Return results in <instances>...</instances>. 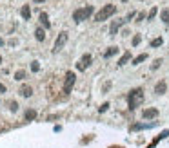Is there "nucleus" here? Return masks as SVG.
Masks as SVG:
<instances>
[{"label": "nucleus", "instance_id": "aec40b11", "mask_svg": "<svg viewBox=\"0 0 169 148\" xmlns=\"http://www.w3.org/2000/svg\"><path fill=\"white\" fill-rule=\"evenodd\" d=\"M24 78H25V71H16V72H15V80L22 81Z\"/></svg>", "mask_w": 169, "mask_h": 148}, {"label": "nucleus", "instance_id": "20e7f679", "mask_svg": "<svg viewBox=\"0 0 169 148\" xmlns=\"http://www.w3.org/2000/svg\"><path fill=\"white\" fill-rule=\"evenodd\" d=\"M67 38H69V34L66 33V31H62L58 36H56V40H55V47H53V52H58V51H62L64 49V45L67 43Z\"/></svg>", "mask_w": 169, "mask_h": 148}, {"label": "nucleus", "instance_id": "423d86ee", "mask_svg": "<svg viewBox=\"0 0 169 148\" xmlns=\"http://www.w3.org/2000/svg\"><path fill=\"white\" fill-rule=\"evenodd\" d=\"M91 60H93V56L86 52V54L82 56V60L78 61V65H76V69H78V71H84L86 67H89V65H91Z\"/></svg>", "mask_w": 169, "mask_h": 148}, {"label": "nucleus", "instance_id": "dca6fc26", "mask_svg": "<svg viewBox=\"0 0 169 148\" xmlns=\"http://www.w3.org/2000/svg\"><path fill=\"white\" fill-rule=\"evenodd\" d=\"M35 38H36L38 42H44V40H46V34H44V29H42V27H38V29L35 31Z\"/></svg>", "mask_w": 169, "mask_h": 148}, {"label": "nucleus", "instance_id": "bb28decb", "mask_svg": "<svg viewBox=\"0 0 169 148\" xmlns=\"http://www.w3.org/2000/svg\"><path fill=\"white\" fill-rule=\"evenodd\" d=\"M140 42H142V36H140V34H137V36H135V38H133V45H135V47H137V45H138V43H140Z\"/></svg>", "mask_w": 169, "mask_h": 148}, {"label": "nucleus", "instance_id": "f3484780", "mask_svg": "<svg viewBox=\"0 0 169 148\" xmlns=\"http://www.w3.org/2000/svg\"><path fill=\"white\" fill-rule=\"evenodd\" d=\"M160 18H162V22L166 25H169V9H162L160 11Z\"/></svg>", "mask_w": 169, "mask_h": 148}, {"label": "nucleus", "instance_id": "39448f33", "mask_svg": "<svg viewBox=\"0 0 169 148\" xmlns=\"http://www.w3.org/2000/svg\"><path fill=\"white\" fill-rule=\"evenodd\" d=\"M75 80H76L75 72H73V71H67V72H66V81H64V92H66V94L71 92V89H73V85H75Z\"/></svg>", "mask_w": 169, "mask_h": 148}, {"label": "nucleus", "instance_id": "f8f14e48", "mask_svg": "<svg viewBox=\"0 0 169 148\" xmlns=\"http://www.w3.org/2000/svg\"><path fill=\"white\" fill-rule=\"evenodd\" d=\"M167 136H169V128H167V130H164V132H160V136H158V137H155V139H153V143H151V145H149V146H147V148H153V146H155V145H157V143H158V141H162V139H166Z\"/></svg>", "mask_w": 169, "mask_h": 148}, {"label": "nucleus", "instance_id": "72a5a7b5", "mask_svg": "<svg viewBox=\"0 0 169 148\" xmlns=\"http://www.w3.org/2000/svg\"><path fill=\"white\" fill-rule=\"evenodd\" d=\"M124 2H127V0H124Z\"/></svg>", "mask_w": 169, "mask_h": 148}, {"label": "nucleus", "instance_id": "4468645a", "mask_svg": "<svg viewBox=\"0 0 169 148\" xmlns=\"http://www.w3.org/2000/svg\"><path fill=\"white\" fill-rule=\"evenodd\" d=\"M129 60H131V52H129V51H126V52L122 54V58L118 60V67H122V65H126V63H127Z\"/></svg>", "mask_w": 169, "mask_h": 148}, {"label": "nucleus", "instance_id": "9d476101", "mask_svg": "<svg viewBox=\"0 0 169 148\" xmlns=\"http://www.w3.org/2000/svg\"><path fill=\"white\" fill-rule=\"evenodd\" d=\"M166 90H167V83H166L164 80H162V81H158V83L155 85V92H157L158 96H160V94H164Z\"/></svg>", "mask_w": 169, "mask_h": 148}, {"label": "nucleus", "instance_id": "6e6552de", "mask_svg": "<svg viewBox=\"0 0 169 148\" xmlns=\"http://www.w3.org/2000/svg\"><path fill=\"white\" fill-rule=\"evenodd\" d=\"M124 24H126V20H122V18H120V20H115V22L111 24V27H109V34H111V36H115V34L118 33V29H120Z\"/></svg>", "mask_w": 169, "mask_h": 148}, {"label": "nucleus", "instance_id": "473e14b6", "mask_svg": "<svg viewBox=\"0 0 169 148\" xmlns=\"http://www.w3.org/2000/svg\"><path fill=\"white\" fill-rule=\"evenodd\" d=\"M0 63H2V56H0Z\"/></svg>", "mask_w": 169, "mask_h": 148}, {"label": "nucleus", "instance_id": "2f4dec72", "mask_svg": "<svg viewBox=\"0 0 169 148\" xmlns=\"http://www.w3.org/2000/svg\"><path fill=\"white\" fill-rule=\"evenodd\" d=\"M0 45H4V40H2V38H0Z\"/></svg>", "mask_w": 169, "mask_h": 148}, {"label": "nucleus", "instance_id": "393cba45", "mask_svg": "<svg viewBox=\"0 0 169 148\" xmlns=\"http://www.w3.org/2000/svg\"><path fill=\"white\" fill-rule=\"evenodd\" d=\"M157 11H158V9H157V7H153V9L149 11V14H147V20H153V18L157 16Z\"/></svg>", "mask_w": 169, "mask_h": 148}, {"label": "nucleus", "instance_id": "7c9ffc66", "mask_svg": "<svg viewBox=\"0 0 169 148\" xmlns=\"http://www.w3.org/2000/svg\"><path fill=\"white\" fill-rule=\"evenodd\" d=\"M5 90H7V89H5V85H4V83H0V92H5Z\"/></svg>", "mask_w": 169, "mask_h": 148}, {"label": "nucleus", "instance_id": "a878e982", "mask_svg": "<svg viewBox=\"0 0 169 148\" xmlns=\"http://www.w3.org/2000/svg\"><path fill=\"white\" fill-rule=\"evenodd\" d=\"M38 69H40L38 61H31V71H33V72H38Z\"/></svg>", "mask_w": 169, "mask_h": 148}, {"label": "nucleus", "instance_id": "412c9836", "mask_svg": "<svg viewBox=\"0 0 169 148\" xmlns=\"http://www.w3.org/2000/svg\"><path fill=\"white\" fill-rule=\"evenodd\" d=\"M162 43H164V40H162V38H155V40L151 42V47H160Z\"/></svg>", "mask_w": 169, "mask_h": 148}, {"label": "nucleus", "instance_id": "a211bd4d", "mask_svg": "<svg viewBox=\"0 0 169 148\" xmlns=\"http://www.w3.org/2000/svg\"><path fill=\"white\" fill-rule=\"evenodd\" d=\"M118 52V47H109L106 52H104V58H111V56H115Z\"/></svg>", "mask_w": 169, "mask_h": 148}, {"label": "nucleus", "instance_id": "c756f323", "mask_svg": "<svg viewBox=\"0 0 169 148\" xmlns=\"http://www.w3.org/2000/svg\"><path fill=\"white\" fill-rule=\"evenodd\" d=\"M144 18H146V14H144V13H140V14H138V20H137V22H142Z\"/></svg>", "mask_w": 169, "mask_h": 148}, {"label": "nucleus", "instance_id": "ddd939ff", "mask_svg": "<svg viewBox=\"0 0 169 148\" xmlns=\"http://www.w3.org/2000/svg\"><path fill=\"white\" fill-rule=\"evenodd\" d=\"M20 14H22V18H24V20H29V18H31V9H29V5H22Z\"/></svg>", "mask_w": 169, "mask_h": 148}, {"label": "nucleus", "instance_id": "2eb2a0df", "mask_svg": "<svg viewBox=\"0 0 169 148\" xmlns=\"http://www.w3.org/2000/svg\"><path fill=\"white\" fill-rule=\"evenodd\" d=\"M40 22L44 24V27H46V29H49V27H51V24H49V20H47V13H44V11L40 13Z\"/></svg>", "mask_w": 169, "mask_h": 148}, {"label": "nucleus", "instance_id": "1a4fd4ad", "mask_svg": "<svg viewBox=\"0 0 169 148\" xmlns=\"http://www.w3.org/2000/svg\"><path fill=\"white\" fill-rule=\"evenodd\" d=\"M142 116H144V119H155L158 116V109H146L142 112Z\"/></svg>", "mask_w": 169, "mask_h": 148}, {"label": "nucleus", "instance_id": "cd10ccee", "mask_svg": "<svg viewBox=\"0 0 169 148\" xmlns=\"http://www.w3.org/2000/svg\"><path fill=\"white\" fill-rule=\"evenodd\" d=\"M109 109V103H104V105H100V109H98V112H106Z\"/></svg>", "mask_w": 169, "mask_h": 148}, {"label": "nucleus", "instance_id": "4be33fe9", "mask_svg": "<svg viewBox=\"0 0 169 148\" xmlns=\"http://www.w3.org/2000/svg\"><path fill=\"white\" fill-rule=\"evenodd\" d=\"M160 65H162V58H157V60L153 61V65H151V69H153V71H157V69H158Z\"/></svg>", "mask_w": 169, "mask_h": 148}, {"label": "nucleus", "instance_id": "0eeeda50", "mask_svg": "<svg viewBox=\"0 0 169 148\" xmlns=\"http://www.w3.org/2000/svg\"><path fill=\"white\" fill-rule=\"evenodd\" d=\"M158 123L157 121H153V123H135V125H131L129 127V130L131 132H135V130H144V128H153V127H157Z\"/></svg>", "mask_w": 169, "mask_h": 148}, {"label": "nucleus", "instance_id": "7ed1b4c3", "mask_svg": "<svg viewBox=\"0 0 169 148\" xmlns=\"http://www.w3.org/2000/svg\"><path fill=\"white\" fill-rule=\"evenodd\" d=\"M95 13V9H93V5H86V7H80V9H76L75 13H73V20L75 22H84V20H87L91 14Z\"/></svg>", "mask_w": 169, "mask_h": 148}, {"label": "nucleus", "instance_id": "6ab92c4d", "mask_svg": "<svg viewBox=\"0 0 169 148\" xmlns=\"http://www.w3.org/2000/svg\"><path fill=\"white\" fill-rule=\"evenodd\" d=\"M144 60H147V54H146V52H144V54H138V56L133 60V65H138V63H142Z\"/></svg>", "mask_w": 169, "mask_h": 148}, {"label": "nucleus", "instance_id": "b1692460", "mask_svg": "<svg viewBox=\"0 0 169 148\" xmlns=\"http://www.w3.org/2000/svg\"><path fill=\"white\" fill-rule=\"evenodd\" d=\"M35 116H36L35 110H27V112H25V119H27V121H29V119H35Z\"/></svg>", "mask_w": 169, "mask_h": 148}, {"label": "nucleus", "instance_id": "f03ea898", "mask_svg": "<svg viewBox=\"0 0 169 148\" xmlns=\"http://www.w3.org/2000/svg\"><path fill=\"white\" fill-rule=\"evenodd\" d=\"M115 13H117V5L107 4V5H104V7L95 14V22H104V20H107L109 16H113Z\"/></svg>", "mask_w": 169, "mask_h": 148}, {"label": "nucleus", "instance_id": "9b49d317", "mask_svg": "<svg viewBox=\"0 0 169 148\" xmlns=\"http://www.w3.org/2000/svg\"><path fill=\"white\" fill-rule=\"evenodd\" d=\"M18 92H20V96H24V98H29V96L33 94V89H31L29 85H22Z\"/></svg>", "mask_w": 169, "mask_h": 148}, {"label": "nucleus", "instance_id": "f257e3e1", "mask_svg": "<svg viewBox=\"0 0 169 148\" xmlns=\"http://www.w3.org/2000/svg\"><path fill=\"white\" fill-rule=\"evenodd\" d=\"M142 103H144V90H142L140 87H138V89H133V90L127 94V105H129V110L138 109Z\"/></svg>", "mask_w": 169, "mask_h": 148}, {"label": "nucleus", "instance_id": "5701e85b", "mask_svg": "<svg viewBox=\"0 0 169 148\" xmlns=\"http://www.w3.org/2000/svg\"><path fill=\"white\" fill-rule=\"evenodd\" d=\"M7 105H9V110H13V112L18 110V103H16V101H9Z\"/></svg>", "mask_w": 169, "mask_h": 148}, {"label": "nucleus", "instance_id": "c85d7f7f", "mask_svg": "<svg viewBox=\"0 0 169 148\" xmlns=\"http://www.w3.org/2000/svg\"><path fill=\"white\" fill-rule=\"evenodd\" d=\"M135 16H137V13H135V11H131V13L126 16V22H129V20H131V18H135Z\"/></svg>", "mask_w": 169, "mask_h": 148}]
</instances>
